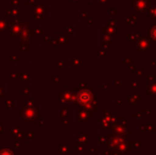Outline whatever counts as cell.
Returning <instances> with one entry per match:
<instances>
[{
  "instance_id": "5b68a950",
  "label": "cell",
  "mask_w": 156,
  "mask_h": 155,
  "mask_svg": "<svg viewBox=\"0 0 156 155\" xmlns=\"http://www.w3.org/2000/svg\"><path fill=\"white\" fill-rule=\"evenodd\" d=\"M136 23H137V19H136L135 15L132 14V13H127L126 17H125L124 19V23H123V26L124 27H129V26H131V27H136Z\"/></svg>"
},
{
  "instance_id": "277c9868",
  "label": "cell",
  "mask_w": 156,
  "mask_h": 155,
  "mask_svg": "<svg viewBox=\"0 0 156 155\" xmlns=\"http://www.w3.org/2000/svg\"><path fill=\"white\" fill-rule=\"evenodd\" d=\"M105 30H106V32L109 34V35H112V37L114 39H117V33L119 32V34L121 35V33H120V29L118 28V23L117 21L115 20H112V21H108V23H105Z\"/></svg>"
},
{
  "instance_id": "ba28073f",
  "label": "cell",
  "mask_w": 156,
  "mask_h": 155,
  "mask_svg": "<svg viewBox=\"0 0 156 155\" xmlns=\"http://www.w3.org/2000/svg\"><path fill=\"white\" fill-rule=\"evenodd\" d=\"M148 16L152 18L153 21L156 20V3H153L152 6L149 9V13H148Z\"/></svg>"
},
{
  "instance_id": "8992f818",
  "label": "cell",
  "mask_w": 156,
  "mask_h": 155,
  "mask_svg": "<svg viewBox=\"0 0 156 155\" xmlns=\"http://www.w3.org/2000/svg\"><path fill=\"white\" fill-rule=\"evenodd\" d=\"M148 99H156V80L153 83H149Z\"/></svg>"
},
{
  "instance_id": "3957f363",
  "label": "cell",
  "mask_w": 156,
  "mask_h": 155,
  "mask_svg": "<svg viewBox=\"0 0 156 155\" xmlns=\"http://www.w3.org/2000/svg\"><path fill=\"white\" fill-rule=\"evenodd\" d=\"M93 93H91L90 90H87V89H83L79 93L78 95V99H79V102L83 105H88L93 102Z\"/></svg>"
},
{
  "instance_id": "8fae6325",
  "label": "cell",
  "mask_w": 156,
  "mask_h": 155,
  "mask_svg": "<svg viewBox=\"0 0 156 155\" xmlns=\"http://www.w3.org/2000/svg\"><path fill=\"white\" fill-rule=\"evenodd\" d=\"M112 16L117 19V9H116V10H112Z\"/></svg>"
},
{
  "instance_id": "9c48e42d",
  "label": "cell",
  "mask_w": 156,
  "mask_h": 155,
  "mask_svg": "<svg viewBox=\"0 0 156 155\" xmlns=\"http://www.w3.org/2000/svg\"><path fill=\"white\" fill-rule=\"evenodd\" d=\"M112 2H113V0H100V2H99L98 5L103 6V8H106V6H111L112 5ZM98 5H97V6H98Z\"/></svg>"
},
{
  "instance_id": "30bf717a",
  "label": "cell",
  "mask_w": 156,
  "mask_h": 155,
  "mask_svg": "<svg viewBox=\"0 0 156 155\" xmlns=\"http://www.w3.org/2000/svg\"><path fill=\"white\" fill-rule=\"evenodd\" d=\"M148 65H152V69H153V70H154V69H155V70H156V58H153V60H152V62H149L148 63Z\"/></svg>"
},
{
  "instance_id": "52a82bcc",
  "label": "cell",
  "mask_w": 156,
  "mask_h": 155,
  "mask_svg": "<svg viewBox=\"0 0 156 155\" xmlns=\"http://www.w3.org/2000/svg\"><path fill=\"white\" fill-rule=\"evenodd\" d=\"M149 41L152 43V45L156 46V25H153L150 29V32H149Z\"/></svg>"
},
{
  "instance_id": "7a4b0ae2",
  "label": "cell",
  "mask_w": 156,
  "mask_h": 155,
  "mask_svg": "<svg viewBox=\"0 0 156 155\" xmlns=\"http://www.w3.org/2000/svg\"><path fill=\"white\" fill-rule=\"evenodd\" d=\"M151 0H133V8L135 14L140 17H146L150 9Z\"/></svg>"
},
{
  "instance_id": "6da1fadb",
  "label": "cell",
  "mask_w": 156,
  "mask_h": 155,
  "mask_svg": "<svg viewBox=\"0 0 156 155\" xmlns=\"http://www.w3.org/2000/svg\"><path fill=\"white\" fill-rule=\"evenodd\" d=\"M134 51H137L139 55H150L151 54V43L147 34H141L139 37L134 41L132 46Z\"/></svg>"
}]
</instances>
